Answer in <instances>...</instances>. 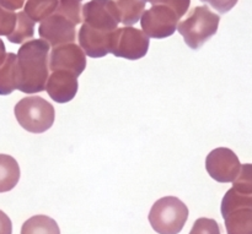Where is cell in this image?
Masks as SVG:
<instances>
[{
    "mask_svg": "<svg viewBox=\"0 0 252 234\" xmlns=\"http://www.w3.org/2000/svg\"><path fill=\"white\" fill-rule=\"evenodd\" d=\"M179 15L162 4L153 5L150 9L143 12L140 17L143 32L150 38L162 39L172 36L177 29Z\"/></svg>",
    "mask_w": 252,
    "mask_h": 234,
    "instance_id": "7",
    "label": "cell"
},
{
    "mask_svg": "<svg viewBox=\"0 0 252 234\" xmlns=\"http://www.w3.org/2000/svg\"><path fill=\"white\" fill-rule=\"evenodd\" d=\"M84 24L94 29L112 32L121 22L113 0H90L83 5Z\"/></svg>",
    "mask_w": 252,
    "mask_h": 234,
    "instance_id": "8",
    "label": "cell"
},
{
    "mask_svg": "<svg viewBox=\"0 0 252 234\" xmlns=\"http://www.w3.org/2000/svg\"><path fill=\"white\" fill-rule=\"evenodd\" d=\"M220 210L228 234H252V195L231 188L224 195Z\"/></svg>",
    "mask_w": 252,
    "mask_h": 234,
    "instance_id": "5",
    "label": "cell"
},
{
    "mask_svg": "<svg viewBox=\"0 0 252 234\" xmlns=\"http://www.w3.org/2000/svg\"><path fill=\"white\" fill-rule=\"evenodd\" d=\"M78 87V78L64 70L53 71L46 83L47 93L57 103L70 102L76 96Z\"/></svg>",
    "mask_w": 252,
    "mask_h": 234,
    "instance_id": "12",
    "label": "cell"
},
{
    "mask_svg": "<svg viewBox=\"0 0 252 234\" xmlns=\"http://www.w3.org/2000/svg\"><path fill=\"white\" fill-rule=\"evenodd\" d=\"M21 234H61V230L53 218L37 215L22 225Z\"/></svg>",
    "mask_w": 252,
    "mask_h": 234,
    "instance_id": "17",
    "label": "cell"
},
{
    "mask_svg": "<svg viewBox=\"0 0 252 234\" xmlns=\"http://www.w3.org/2000/svg\"><path fill=\"white\" fill-rule=\"evenodd\" d=\"M83 1L84 0H59L56 14L62 15L73 24L83 22Z\"/></svg>",
    "mask_w": 252,
    "mask_h": 234,
    "instance_id": "20",
    "label": "cell"
},
{
    "mask_svg": "<svg viewBox=\"0 0 252 234\" xmlns=\"http://www.w3.org/2000/svg\"><path fill=\"white\" fill-rule=\"evenodd\" d=\"M14 112L19 124L33 134H41L51 129L56 117L53 105L37 96L22 98L15 105Z\"/></svg>",
    "mask_w": 252,
    "mask_h": 234,
    "instance_id": "4",
    "label": "cell"
},
{
    "mask_svg": "<svg viewBox=\"0 0 252 234\" xmlns=\"http://www.w3.org/2000/svg\"><path fill=\"white\" fill-rule=\"evenodd\" d=\"M149 44V37L140 29L132 26L117 27L111 34L110 53L117 58L138 60L147 55Z\"/></svg>",
    "mask_w": 252,
    "mask_h": 234,
    "instance_id": "6",
    "label": "cell"
},
{
    "mask_svg": "<svg viewBox=\"0 0 252 234\" xmlns=\"http://www.w3.org/2000/svg\"><path fill=\"white\" fill-rule=\"evenodd\" d=\"M75 24L69 21L59 14H52L46 20L41 22L38 27V34L49 47L63 46V44L73 43L76 39Z\"/></svg>",
    "mask_w": 252,
    "mask_h": 234,
    "instance_id": "10",
    "label": "cell"
},
{
    "mask_svg": "<svg viewBox=\"0 0 252 234\" xmlns=\"http://www.w3.org/2000/svg\"><path fill=\"white\" fill-rule=\"evenodd\" d=\"M20 179V167L14 157L0 155V193L12 190Z\"/></svg>",
    "mask_w": 252,
    "mask_h": 234,
    "instance_id": "15",
    "label": "cell"
},
{
    "mask_svg": "<svg viewBox=\"0 0 252 234\" xmlns=\"http://www.w3.org/2000/svg\"><path fill=\"white\" fill-rule=\"evenodd\" d=\"M143 1H144V2H148V1H150V0H143Z\"/></svg>",
    "mask_w": 252,
    "mask_h": 234,
    "instance_id": "29",
    "label": "cell"
},
{
    "mask_svg": "<svg viewBox=\"0 0 252 234\" xmlns=\"http://www.w3.org/2000/svg\"><path fill=\"white\" fill-rule=\"evenodd\" d=\"M59 0H27L25 14L36 24L43 21L56 11Z\"/></svg>",
    "mask_w": 252,
    "mask_h": 234,
    "instance_id": "18",
    "label": "cell"
},
{
    "mask_svg": "<svg viewBox=\"0 0 252 234\" xmlns=\"http://www.w3.org/2000/svg\"><path fill=\"white\" fill-rule=\"evenodd\" d=\"M118 10L120 20L126 26L137 24L145 10V2L143 0H113Z\"/></svg>",
    "mask_w": 252,
    "mask_h": 234,
    "instance_id": "16",
    "label": "cell"
},
{
    "mask_svg": "<svg viewBox=\"0 0 252 234\" xmlns=\"http://www.w3.org/2000/svg\"><path fill=\"white\" fill-rule=\"evenodd\" d=\"M233 189L240 194L252 195V163L243 164L233 182Z\"/></svg>",
    "mask_w": 252,
    "mask_h": 234,
    "instance_id": "21",
    "label": "cell"
},
{
    "mask_svg": "<svg viewBox=\"0 0 252 234\" xmlns=\"http://www.w3.org/2000/svg\"><path fill=\"white\" fill-rule=\"evenodd\" d=\"M17 90V55L7 53L0 65V96H7Z\"/></svg>",
    "mask_w": 252,
    "mask_h": 234,
    "instance_id": "14",
    "label": "cell"
},
{
    "mask_svg": "<svg viewBox=\"0 0 252 234\" xmlns=\"http://www.w3.org/2000/svg\"><path fill=\"white\" fill-rule=\"evenodd\" d=\"M112 32L98 31V29H94L88 25L83 24L78 37L80 48L90 58H102V56L107 55L110 53Z\"/></svg>",
    "mask_w": 252,
    "mask_h": 234,
    "instance_id": "13",
    "label": "cell"
},
{
    "mask_svg": "<svg viewBox=\"0 0 252 234\" xmlns=\"http://www.w3.org/2000/svg\"><path fill=\"white\" fill-rule=\"evenodd\" d=\"M149 2H152L153 5L157 4H162L166 5V6L171 7L179 17L181 19L185 14L187 12V10L189 9V4H191V0H150Z\"/></svg>",
    "mask_w": 252,
    "mask_h": 234,
    "instance_id": "24",
    "label": "cell"
},
{
    "mask_svg": "<svg viewBox=\"0 0 252 234\" xmlns=\"http://www.w3.org/2000/svg\"><path fill=\"white\" fill-rule=\"evenodd\" d=\"M189 234H220V228L216 220L202 217L194 222Z\"/></svg>",
    "mask_w": 252,
    "mask_h": 234,
    "instance_id": "22",
    "label": "cell"
},
{
    "mask_svg": "<svg viewBox=\"0 0 252 234\" xmlns=\"http://www.w3.org/2000/svg\"><path fill=\"white\" fill-rule=\"evenodd\" d=\"M25 0H0V6L4 9L10 10V11H15L24 6Z\"/></svg>",
    "mask_w": 252,
    "mask_h": 234,
    "instance_id": "27",
    "label": "cell"
},
{
    "mask_svg": "<svg viewBox=\"0 0 252 234\" xmlns=\"http://www.w3.org/2000/svg\"><path fill=\"white\" fill-rule=\"evenodd\" d=\"M34 34V22L25 14V11L17 12L16 25L11 33L7 36L11 43L21 44L27 39L32 38Z\"/></svg>",
    "mask_w": 252,
    "mask_h": 234,
    "instance_id": "19",
    "label": "cell"
},
{
    "mask_svg": "<svg viewBox=\"0 0 252 234\" xmlns=\"http://www.w3.org/2000/svg\"><path fill=\"white\" fill-rule=\"evenodd\" d=\"M201 1L211 5L219 14H226L238 4V0H201Z\"/></svg>",
    "mask_w": 252,
    "mask_h": 234,
    "instance_id": "25",
    "label": "cell"
},
{
    "mask_svg": "<svg viewBox=\"0 0 252 234\" xmlns=\"http://www.w3.org/2000/svg\"><path fill=\"white\" fill-rule=\"evenodd\" d=\"M241 164L234 151L218 147L209 152L206 158V169L209 176L219 183H231L240 172Z\"/></svg>",
    "mask_w": 252,
    "mask_h": 234,
    "instance_id": "9",
    "label": "cell"
},
{
    "mask_svg": "<svg viewBox=\"0 0 252 234\" xmlns=\"http://www.w3.org/2000/svg\"><path fill=\"white\" fill-rule=\"evenodd\" d=\"M0 234H12L11 220L1 210H0Z\"/></svg>",
    "mask_w": 252,
    "mask_h": 234,
    "instance_id": "26",
    "label": "cell"
},
{
    "mask_svg": "<svg viewBox=\"0 0 252 234\" xmlns=\"http://www.w3.org/2000/svg\"><path fill=\"white\" fill-rule=\"evenodd\" d=\"M49 48L43 39H31L22 44L17 53V90L29 95L46 90Z\"/></svg>",
    "mask_w": 252,
    "mask_h": 234,
    "instance_id": "1",
    "label": "cell"
},
{
    "mask_svg": "<svg viewBox=\"0 0 252 234\" xmlns=\"http://www.w3.org/2000/svg\"><path fill=\"white\" fill-rule=\"evenodd\" d=\"M48 66L52 71L64 70L79 78L86 68V54L75 43L63 44L53 48Z\"/></svg>",
    "mask_w": 252,
    "mask_h": 234,
    "instance_id": "11",
    "label": "cell"
},
{
    "mask_svg": "<svg viewBox=\"0 0 252 234\" xmlns=\"http://www.w3.org/2000/svg\"><path fill=\"white\" fill-rule=\"evenodd\" d=\"M5 56H6V49H5V44L4 42L0 39V65L4 63L5 60Z\"/></svg>",
    "mask_w": 252,
    "mask_h": 234,
    "instance_id": "28",
    "label": "cell"
},
{
    "mask_svg": "<svg viewBox=\"0 0 252 234\" xmlns=\"http://www.w3.org/2000/svg\"><path fill=\"white\" fill-rule=\"evenodd\" d=\"M16 25V14L0 6V36H9Z\"/></svg>",
    "mask_w": 252,
    "mask_h": 234,
    "instance_id": "23",
    "label": "cell"
},
{
    "mask_svg": "<svg viewBox=\"0 0 252 234\" xmlns=\"http://www.w3.org/2000/svg\"><path fill=\"white\" fill-rule=\"evenodd\" d=\"M219 15L214 14L208 6H196L189 11V16L180 22L177 31L191 49H199L218 31Z\"/></svg>",
    "mask_w": 252,
    "mask_h": 234,
    "instance_id": "2",
    "label": "cell"
},
{
    "mask_svg": "<svg viewBox=\"0 0 252 234\" xmlns=\"http://www.w3.org/2000/svg\"><path fill=\"white\" fill-rule=\"evenodd\" d=\"M187 220L189 208L175 196L159 199L149 212V222L158 234H179Z\"/></svg>",
    "mask_w": 252,
    "mask_h": 234,
    "instance_id": "3",
    "label": "cell"
}]
</instances>
